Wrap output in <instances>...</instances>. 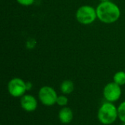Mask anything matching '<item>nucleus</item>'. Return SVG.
<instances>
[{
    "instance_id": "obj_1",
    "label": "nucleus",
    "mask_w": 125,
    "mask_h": 125,
    "mask_svg": "<svg viewBox=\"0 0 125 125\" xmlns=\"http://www.w3.org/2000/svg\"><path fill=\"white\" fill-rule=\"evenodd\" d=\"M97 15L100 21L105 23L116 22L120 17L121 12L119 7L110 1H102L97 7Z\"/></svg>"
},
{
    "instance_id": "obj_2",
    "label": "nucleus",
    "mask_w": 125,
    "mask_h": 125,
    "mask_svg": "<svg viewBox=\"0 0 125 125\" xmlns=\"http://www.w3.org/2000/svg\"><path fill=\"white\" fill-rule=\"evenodd\" d=\"M118 118V108L113 103L106 101L100 105L97 112V119L101 124L112 125Z\"/></svg>"
},
{
    "instance_id": "obj_3",
    "label": "nucleus",
    "mask_w": 125,
    "mask_h": 125,
    "mask_svg": "<svg viewBox=\"0 0 125 125\" xmlns=\"http://www.w3.org/2000/svg\"><path fill=\"white\" fill-rule=\"evenodd\" d=\"M97 18L96 10L90 5H83L79 7L76 12L77 21L83 25L92 23Z\"/></svg>"
},
{
    "instance_id": "obj_4",
    "label": "nucleus",
    "mask_w": 125,
    "mask_h": 125,
    "mask_svg": "<svg viewBox=\"0 0 125 125\" xmlns=\"http://www.w3.org/2000/svg\"><path fill=\"white\" fill-rule=\"evenodd\" d=\"M58 94L56 90L49 86L41 87L38 92V98L41 103L45 106H52L56 104Z\"/></svg>"
},
{
    "instance_id": "obj_5",
    "label": "nucleus",
    "mask_w": 125,
    "mask_h": 125,
    "mask_svg": "<svg viewBox=\"0 0 125 125\" xmlns=\"http://www.w3.org/2000/svg\"><path fill=\"white\" fill-rule=\"evenodd\" d=\"M9 94L13 97H21L27 92L26 82L20 78H12L7 84Z\"/></svg>"
},
{
    "instance_id": "obj_6",
    "label": "nucleus",
    "mask_w": 125,
    "mask_h": 125,
    "mask_svg": "<svg viewBox=\"0 0 125 125\" xmlns=\"http://www.w3.org/2000/svg\"><path fill=\"white\" fill-rule=\"evenodd\" d=\"M103 97L107 102L115 103L118 101L122 96L121 86L115 82H111L105 85L103 89Z\"/></svg>"
},
{
    "instance_id": "obj_7",
    "label": "nucleus",
    "mask_w": 125,
    "mask_h": 125,
    "mask_svg": "<svg viewBox=\"0 0 125 125\" xmlns=\"http://www.w3.org/2000/svg\"><path fill=\"white\" fill-rule=\"evenodd\" d=\"M20 104L23 110L26 112L34 111L38 105V103L34 96L31 94H24L21 97Z\"/></svg>"
},
{
    "instance_id": "obj_8",
    "label": "nucleus",
    "mask_w": 125,
    "mask_h": 125,
    "mask_svg": "<svg viewBox=\"0 0 125 125\" xmlns=\"http://www.w3.org/2000/svg\"><path fill=\"white\" fill-rule=\"evenodd\" d=\"M58 117L59 121L64 125L70 124L73 119V112L69 107H62L58 114Z\"/></svg>"
},
{
    "instance_id": "obj_9",
    "label": "nucleus",
    "mask_w": 125,
    "mask_h": 125,
    "mask_svg": "<svg viewBox=\"0 0 125 125\" xmlns=\"http://www.w3.org/2000/svg\"><path fill=\"white\" fill-rule=\"evenodd\" d=\"M75 89L74 83L70 80H65L62 81L60 85V90L63 94H71Z\"/></svg>"
},
{
    "instance_id": "obj_10",
    "label": "nucleus",
    "mask_w": 125,
    "mask_h": 125,
    "mask_svg": "<svg viewBox=\"0 0 125 125\" xmlns=\"http://www.w3.org/2000/svg\"><path fill=\"white\" fill-rule=\"evenodd\" d=\"M114 82L121 86L125 85V72L119 71L116 73L114 75Z\"/></svg>"
},
{
    "instance_id": "obj_11",
    "label": "nucleus",
    "mask_w": 125,
    "mask_h": 125,
    "mask_svg": "<svg viewBox=\"0 0 125 125\" xmlns=\"http://www.w3.org/2000/svg\"><path fill=\"white\" fill-rule=\"evenodd\" d=\"M118 108V116L122 122L125 123V100L121 103Z\"/></svg>"
},
{
    "instance_id": "obj_12",
    "label": "nucleus",
    "mask_w": 125,
    "mask_h": 125,
    "mask_svg": "<svg viewBox=\"0 0 125 125\" xmlns=\"http://www.w3.org/2000/svg\"><path fill=\"white\" fill-rule=\"evenodd\" d=\"M56 104L61 107H65L68 104V98L65 96V94L59 95L57 97Z\"/></svg>"
},
{
    "instance_id": "obj_13",
    "label": "nucleus",
    "mask_w": 125,
    "mask_h": 125,
    "mask_svg": "<svg viewBox=\"0 0 125 125\" xmlns=\"http://www.w3.org/2000/svg\"><path fill=\"white\" fill-rule=\"evenodd\" d=\"M17 1L21 5L29 6V5H31L34 2V0H17Z\"/></svg>"
},
{
    "instance_id": "obj_14",
    "label": "nucleus",
    "mask_w": 125,
    "mask_h": 125,
    "mask_svg": "<svg viewBox=\"0 0 125 125\" xmlns=\"http://www.w3.org/2000/svg\"><path fill=\"white\" fill-rule=\"evenodd\" d=\"M26 90L27 91H30L32 87H33V84L31 82H29V81H27L26 82Z\"/></svg>"
},
{
    "instance_id": "obj_15",
    "label": "nucleus",
    "mask_w": 125,
    "mask_h": 125,
    "mask_svg": "<svg viewBox=\"0 0 125 125\" xmlns=\"http://www.w3.org/2000/svg\"><path fill=\"white\" fill-rule=\"evenodd\" d=\"M101 1H109V0H100Z\"/></svg>"
},
{
    "instance_id": "obj_16",
    "label": "nucleus",
    "mask_w": 125,
    "mask_h": 125,
    "mask_svg": "<svg viewBox=\"0 0 125 125\" xmlns=\"http://www.w3.org/2000/svg\"><path fill=\"white\" fill-rule=\"evenodd\" d=\"M122 125H125V122H122Z\"/></svg>"
}]
</instances>
